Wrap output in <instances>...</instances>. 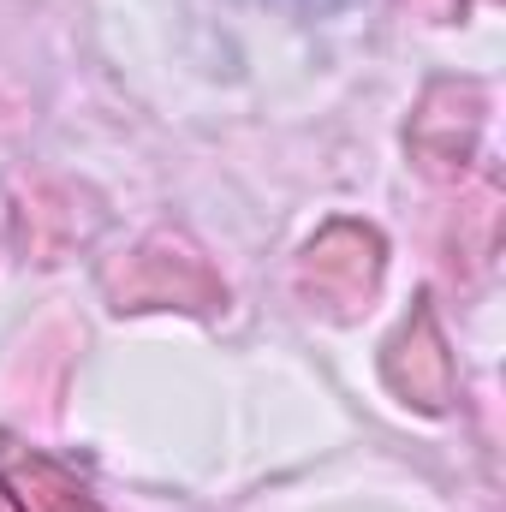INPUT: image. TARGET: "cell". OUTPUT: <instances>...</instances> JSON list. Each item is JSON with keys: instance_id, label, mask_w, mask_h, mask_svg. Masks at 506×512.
Wrapping results in <instances>:
<instances>
[{"instance_id": "obj_1", "label": "cell", "mask_w": 506, "mask_h": 512, "mask_svg": "<svg viewBox=\"0 0 506 512\" xmlns=\"http://www.w3.org/2000/svg\"><path fill=\"white\" fill-rule=\"evenodd\" d=\"M0 483H6V495L24 512H96L90 495H84L54 459H42V453H30V447H6V453H0Z\"/></svg>"}]
</instances>
